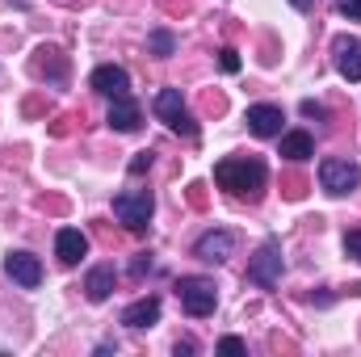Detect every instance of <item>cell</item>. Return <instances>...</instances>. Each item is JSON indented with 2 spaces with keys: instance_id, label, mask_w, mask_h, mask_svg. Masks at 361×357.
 I'll list each match as a JSON object with an SVG mask.
<instances>
[{
  "instance_id": "cell-8",
  "label": "cell",
  "mask_w": 361,
  "mask_h": 357,
  "mask_svg": "<svg viewBox=\"0 0 361 357\" xmlns=\"http://www.w3.org/2000/svg\"><path fill=\"white\" fill-rule=\"evenodd\" d=\"M281 122H286V114L277 105H248V131L257 139H277L281 135Z\"/></svg>"
},
{
  "instance_id": "cell-2",
  "label": "cell",
  "mask_w": 361,
  "mask_h": 357,
  "mask_svg": "<svg viewBox=\"0 0 361 357\" xmlns=\"http://www.w3.org/2000/svg\"><path fill=\"white\" fill-rule=\"evenodd\" d=\"M177 294H180V307H185L193 320L210 315V311H214V303H219V286H214L210 277H180Z\"/></svg>"
},
{
  "instance_id": "cell-4",
  "label": "cell",
  "mask_w": 361,
  "mask_h": 357,
  "mask_svg": "<svg viewBox=\"0 0 361 357\" xmlns=\"http://www.w3.org/2000/svg\"><path fill=\"white\" fill-rule=\"evenodd\" d=\"M319 185L332 193V198H345L361 185V169L353 160H324L319 164Z\"/></svg>"
},
{
  "instance_id": "cell-18",
  "label": "cell",
  "mask_w": 361,
  "mask_h": 357,
  "mask_svg": "<svg viewBox=\"0 0 361 357\" xmlns=\"http://www.w3.org/2000/svg\"><path fill=\"white\" fill-rule=\"evenodd\" d=\"M219 68H223V72H240V55H235L231 47H227V51H219Z\"/></svg>"
},
{
  "instance_id": "cell-12",
  "label": "cell",
  "mask_w": 361,
  "mask_h": 357,
  "mask_svg": "<svg viewBox=\"0 0 361 357\" xmlns=\"http://www.w3.org/2000/svg\"><path fill=\"white\" fill-rule=\"evenodd\" d=\"M114 131H122V135H130V131H139V101H130V92H122V97H114V105H109V118H105Z\"/></svg>"
},
{
  "instance_id": "cell-15",
  "label": "cell",
  "mask_w": 361,
  "mask_h": 357,
  "mask_svg": "<svg viewBox=\"0 0 361 357\" xmlns=\"http://www.w3.org/2000/svg\"><path fill=\"white\" fill-rule=\"evenodd\" d=\"M311 152H315V143H311L307 131H290V135H281V156H286V160L298 164V160H307Z\"/></svg>"
},
{
  "instance_id": "cell-20",
  "label": "cell",
  "mask_w": 361,
  "mask_h": 357,
  "mask_svg": "<svg viewBox=\"0 0 361 357\" xmlns=\"http://www.w3.org/2000/svg\"><path fill=\"white\" fill-rule=\"evenodd\" d=\"M336 8H341L345 17H353V21H361V0H336Z\"/></svg>"
},
{
  "instance_id": "cell-17",
  "label": "cell",
  "mask_w": 361,
  "mask_h": 357,
  "mask_svg": "<svg viewBox=\"0 0 361 357\" xmlns=\"http://www.w3.org/2000/svg\"><path fill=\"white\" fill-rule=\"evenodd\" d=\"M147 51L164 59V55H173V51H177V38H173L169 30H152V34H147Z\"/></svg>"
},
{
  "instance_id": "cell-5",
  "label": "cell",
  "mask_w": 361,
  "mask_h": 357,
  "mask_svg": "<svg viewBox=\"0 0 361 357\" xmlns=\"http://www.w3.org/2000/svg\"><path fill=\"white\" fill-rule=\"evenodd\" d=\"M156 114L185 139H197V122L185 114V101H180V89H160L156 92Z\"/></svg>"
},
{
  "instance_id": "cell-10",
  "label": "cell",
  "mask_w": 361,
  "mask_h": 357,
  "mask_svg": "<svg viewBox=\"0 0 361 357\" xmlns=\"http://www.w3.org/2000/svg\"><path fill=\"white\" fill-rule=\"evenodd\" d=\"M89 85H92L97 92H105V97L114 101V97L130 92V76H126V72H122L118 63H101V68L92 72V80H89Z\"/></svg>"
},
{
  "instance_id": "cell-14",
  "label": "cell",
  "mask_w": 361,
  "mask_h": 357,
  "mask_svg": "<svg viewBox=\"0 0 361 357\" xmlns=\"http://www.w3.org/2000/svg\"><path fill=\"white\" fill-rule=\"evenodd\" d=\"M156 320H160V298L156 294H147V298H139V303H130L122 311V324L126 328H152Z\"/></svg>"
},
{
  "instance_id": "cell-16",
  "label": "cell",
  "mask_w": 361,
  "mask_h": 357,
  "mask_svg": "<svg viewBox=\"0 0 361 357\" xmlns=\"http://www.w3.org/2000/svg\"><path fill=\"white\" fill-rule=\"evenodd\" d=\"M85 290H89L92 303H105V298L114 294V269H109V265H97L89 273V282H85Z\"/></svg>"
},
{
  "instance_id": "cell-7",
  "label": "cell",
  "mask_w": 361,
  "mask_h": 357,
  "mask_svg": "<svg viewBox=\"0 0 361 357\" xmlns=\"http://www.w3.org/2000/svg\"><path fill=\"white\" fill-rule=\"evenodd\" d=\"M231 248H235V236H231V231H206V236L193 244V257H197V261L219 265V261H227V257H231Z\"/></svg>"
},
{
  "instance_id": "cell-13",
  "label": "cell",
  "mask_w": 361,
  "mask_h": 357,
  "mask_svg": "<svg viewBox=\"0 0 361 357\" xmlns=\"http://www.w3.org/2000/svg\"><path fill=\"white\" fill-rule=\"evenodd\" d=\"M55 253H59V261H63V265H76V261L89 253V236H85V231H76V227H63V231L55 236Z\"/></svg>"
},
{
  "instance_id": "cell-22",
  "label": "cell",
  "mask_w": 361,
  "mask_h": 357,
  "mask_svg": "<svg viewBox=\"0 0 361 357\" xmlns=\"http://www.w3.org/2000/svg\"><path fill=\"white\" fill-rule=\"evenodd\" d=\"M302 114H307V118H328V109H324L319 101H302Z\"/></svg>"
},
{
  "instance_id": "cell-3",
  "label": "cell",
  "mask_w": 361,
  "mask_h": 357,
  "mask_svg": "<svg viewBox=\"0 0 361 357\" xmlns=\"http://www.w3.org/2000/svg\"><path fill=\"white\" fill-rule=\"evenodd\" d=\"M152 210H156V202H152L147 189H126V193L114 198V214H118L130 231H143L147 219H152Z\"/></svg>"
},
{
  "instance_id": "cell-19",
  "label": "cell",
  "mask_w": 361,
  "mask_h": 357,
  "mask_svg": "<svg viewBox=\"0 0 361 357\" xmlns=\"http://www.w3.org/2000/svg\"><path fill=\"white\" fill-rule=\"evenodd\" d=\"M345 253H349L353 261H361V227H357V231H349V236H345Z\"/></svg>"
},
{
  "instance_id": "cell-23",
  "label": "cell",
  "mask_w": 361,
  "mask_h": 357,
  "mask_svg": "<svg viewBox=\"0 0 361 357\" xmlns=\"http://www.w3.org/2000/svg\"><path fill=\"white\" fill-rule=\"evenodd\" d=\"M147 164H152V152H139V156H135V164H130V173H143Z\"/></svg>"
},
{
  "instance_id": "cell-11",
  "label": "cell",
  "mask_w": 361,
  "mask_h": 357,
  "mask_svg": "<svg viewBox=\"0 0 361 357\" xmlns=\"http://www.w3.org/2000/svg\"><path fill=\"white\" fill-rule=\"evenodd\" d=\"M332 51H336V68H341V76L345 80H361V42L357 38H336L332 42Z\"/></svg>"
},
{
  "instance_id": "cell-24",
  "label": "cell",
  "mask_w": 361,
  "mask_h": 357,
  "mask_svg": "<svg viewBox=\"0 0 361 357\" xmlns=\"http://www.w3.org/2000/svg\"><path fill=\"white\" fill-rule=\"evenodd\" d=\"M147 269H152V261H147V257H139V261H135V265H130V273H135V277H143V273H147Z\"/></svg>"
},
{
  "instance_id": "cell-21",
  "label": "cell",
  "mask_w": 361,
  "mask_h": 357,
  "mask_svg": "<svg viewBox=\"0 0 361 357\" xmlns=\"http://www.w3.org/2000/svg\"><path fill=\"white\" fill-rule=\"evenodd\" d=\"M219 353H244V341L240 337H223L219 341Z\"/></svg>"
},
{
  "instance_id": "cell-9",
  "label": "cell",
  "mask_w": 361,
  "mask_h": 357,
  "mask_svg": "<svg viewBox=\"0 0 361 357\" xmlns=\"http://www.w3.org/2000/svg\"><path fill=\"white\" fill-rule=\"evenodd\" d=\"M4 273H8L17 286H25V290H34V286L42 282V265H38V257H30V253H8V257H4Z\"/></svg>"
},
{
  "instance_id": "cell-6",
  "label": "cell",
  "mask_w": 361,
  "mask_h": 357,
  "mask_svg": "<svg viewBox=\"0 0 361 357\" xmlns=\"http://www.w3.org/2000/svg\"><path fill=\"white\" fill-rule=\"evenodd\" d=\"M248 282H257V286H277L281 282V244L277 240H265L261 244V253L252 257V265H248Z\"/></svg>"
},
{
  "instance_id": "cell-1",
  "label": "cell",
  "mask_w": 361,
  "mask_h": 357,
  "mask_svg": "<svg viewBox=\"0 0 361 357\" xmlns=\"http://www.w3.org/2000/svg\"><path fill=\"white\" fill-rule=\"evenodd\" d=\"M214 181H219L223 189L240 193V198H261L269 173H265V164H261L257 156H235V160H219V164H214Z\"/></svg>"
},
{
  "instance_id": "cell-25",
  "label": "cell",
  "mask_w": 361,
  "mask_h": 357,
  "mask_svg": "<svg viewBox=\"0 0 361 357\" xmlns=\"http://www.w3.org/2000/svg\"><path fill=\"white\" fill-rule=\"evenodd\" d=\"M290 4H294V8H298V13H307V8H311V4H315V0H290Z\"/></svg>"
}]
</instances>
